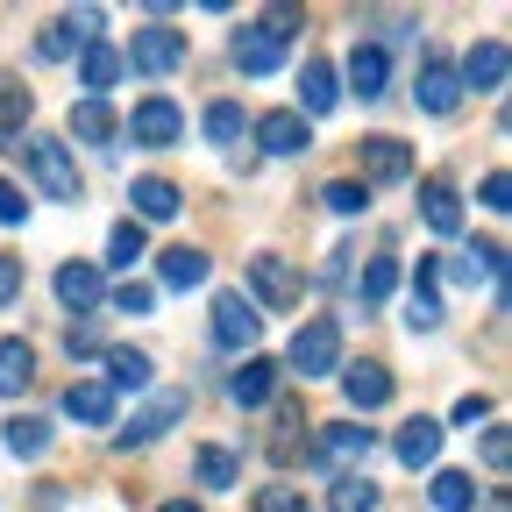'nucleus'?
I'll return each mask as SVG.
<instances>
[{"instance_id": "obj_32", "label": "nucleus", "mask_w": 512, "mask_h": 512, "mask_svg": "<svg viewBox=\"0 0 512 512\" xmlns=\"http://www.w3.org/2000/svg\"><path fill=\"white\" fill-rule=\"evenodd\" d=\"M36 377V349L29 342H0V392H29Z\"/></svg>"}, {"instance_id": "obj_25", "label": "nucleus", "mask_w": 512, "mask_h": 512, "mask_svg": "<svg viewBox=\"0 0 512 512\" xmlns=\"http://www.w3.org/2000/svg\"><path fill=\"white\" fill-rule=\"evenodd\" d=\"M207 249H192V242H178V249H164V285L171 292H192V285H207Z\"/></svg>"}, {"instance_id": "obj_16", "label": "nucleus", "mask_w": 512, "mask_h": 512, "mask_svg": "<svg viewBox=\"0 0 512 512\" xmlns=\"http://www.w3.org/2000/svg\"><path fill=\"white\" fill-rule=\"evenodd\" d=\"M456 79L477 86V93H498V86H505V43H498V36L470 43V57H463V72H456Z\"/></svg>"}, {"instance_id": "obj_18", "label": "nucleus", "mask_w": 512, "mask_h": 512, "mask_svg": "<svg viewBox=\"0 0 512 512\" xmlns=\"http://www.w3.org/2000/svg\"><path fill=\"white\" fill-rule=\"evenodd\" d=\"M256 143H264L271 157H299L313 136H306V121H299L292 107H278V114H264V121H256Z\"/></svg>"}, {"instance_id": "obj_35", "label": "nucleus", "mask_w": 512, "mask_h": 512, "mask_svg": "<svg viewBox=\"0 0 512 512\" xmlns=\"http://www.w3.org/2000/svg\"><path fill=\"white\" fill-rule=\"evenodd\" d=\"M299 427H306V413L285 399V406H278V434H271V456H278V463H292V456H299Z\"/></svg>"}, {"instance_id": "obj_47", "label": "nucleus", "mask_w": 512, "mask_h": 512, "mask_svg": "<svg viewBox=\"0 0 512 512\" xmlns=\"http://www.w3.org/2000/svg\"><path fill=\"white\" fill-rule=\"evenodd\" d=\"M64 349H72V356H100V335H93V328H72V335H64Z\"/></svg>"}, {"instance_id": "obj_1", "label": "nucleus", "mask_w": 512, "mask_h": 512, "mask_svg": "<svg viewBox=\"0 0 512 512\" xmlns=\"http://www.w3.org/2000/svg\"><path fill=\"white\" fill-rule=\"evenodd\" d=\"M285 43H292V8L235 29V64H242L249 79H264V72H278V64H285Z\"/></svg>"}, {"instance_id": "obj_3", "label": "nucleus", "mask_w": 512, "mask_h": 512, "mask_svg": "<svg viewBox=\"0 0 512 512\" xmlns=\"http://www.w3.org/2000/svg\"><path fill=\"white\" fill-rule=\"evenodd\" d=\"M249 306L256 313H292L299 306V271L285 264V256H249Z\"/></svg>"}, {"instance_id": "obj_41", "label": "nucleus", "mask_w": 512, "mask_h": 512, "mask_svg": "<svg viewBox=\"0 0 512 512\" xmlns=\"http://www.w3.org/2000/svg\"><path fill=\"white\" fill-rule=\"evenodd\" d=\"M157 306V285H121L114 292V313H150Z\"/></svg>"}, {"instance_id": "obj_42", "label": "nucleus", "mask_w": 512, "mask_h": 512, "mask_svg": "<svg viewBox=\"0 0 512 512\" xmlns=\"http://www.w3.org/2000/svg\"><path fill=\"white\" fill-rule=\"evenodd\" d=\"M484 463H491V470L512 463V434H505V427H484Z\"/></svg>"}, {"instance_id": "obj_28", "label": "nucleus", "mask_w": 512, "mask_h": 512, "mask_svg": "<svg viewBox=\"0 0 512 512\" xmlns=\"http://www.w3.org/2000/svg\"><path fill=\"white\" fill-rule=\"evenodd\" d=\"M370 448H377V434H370V427H349V420L320 434V456H335V463H363Z\"/></svg>"}, {"instance_id": "obj_12", "label": "nucleus", "mask_w": 512, "mask_h": 512, "mask_svg": "<svg viewBox=\"0 0 512 512\" xmlns=\"http://www.w3.org/2000/svg\"><path fill=\"white\" fill-rule=\"evenodd\" d=\"M335 100H342V86H335V64L306 57V72H299V121H313V114H335Z\"/></svg>"}, {"instance_id": "obj_11", "label": "nucleus", "mask_w": 512, "mask_h": 512, "mask_svg": "<svg viewBox=\"0 0 512 512\" xmlns=\"http://www.w3.org/2000/svg\"><path fill=\"white\" fill-rule=\"evenodd\" d=\"M413 93H420V107H427V114H456V100H463V79H456V64H448V57H427Z\"/></svg>"}, {"instance_id": "obj_27", "label": "nucleus", "mask_w": 512, "mask_h": 512, "mask_svg": "<svg viewBox=\"0 0 512 512\" xmlns=\"http://www.w3.org/2000/svg\"><path fill=\"white\" fill-rule=\"evenodd\" d=\"M427 491H434L441 512H477V477H470V470H434Z\"/></svg>"}, {"instance_id": "obj_45", "label": "nucleus", "mask_w": 512, "mask_h": 512, "mask_svg": "<svg viewBox=\"0 0 512 512\" xmlns=\"http://www.w3.org/2000/svg\"><path fill=\"white\" fill-rule=\"evenodd\" d=\"M456 420H463V427L491 420V399H484V392H463V399H456Z\"/></svg>"}, {"instance_id": "obj_17", "label": "nucleus", "mask_w": 512, "mask_h": 512, "mask_svg": "<svg viewBox=\"0 0 512 512\" xmlns=\"http://www.w3.org/2000/svg\"><path fill=\"white\" fill-rule=\"evenodd\" d=\"M107 356V392H150V377H157V363L143 356V349H100Z\"/></svg>"}, {"instance_id": "obj_7", "label": "nucleus", "mask_w": 512, "mask_h": 512, "mask_svg": "<svg viewBox=\"0 0 512 512\" xmlns=\"http://www.w3.org/2000/svg\"><path fill=\"white\" fill-rule=\"evenodd\" d=\"M128 136H136L143 150H171V143L185 136L178 100H136V114H128Z\"/></svg>"}, {"instance_id": "obj_5", "label": "nucleus", "mask_w": 512, "mask_h": 512, "mask_svg": "<svg viewBox=\"0 0 512 512\" xmlns=\"http://www.w3.org/2000/svg\"><path fill=\"white\" fill-rule=\"evenodd\" d=\"M121 64H136L143 79H164V72H178V64H185V29H164V22L136 29V43L121 50Z\"/></svg>"}, {"instance_id": "obj_21", "label": "nucleus", "mask_w": 512, "mask_h": 512, "mask_svg": "<svg viewBox=\"0 0 512 512\" xmlns=\"http://www.w3.org/2000/svg\"><path fill=\"white\" fill-rule=\"evenodd\" d=\"M57 299L72 306V313H93V306L107 299V278H100L93 264H64V271H57Z\"/></svg>"}, {"instance_id": "obj_40", "label": "nucleus", "mask_w": 512, "mask_h": 512, "mask_svg": "<svg viewBox=\"0 0 512 512\" xmlns=\"http://www.w3.org/2000/svg\"><path fill=\"white\" fill-rule=\"evenodd\" d=\"M256 512H306V498L292 484H264V491H256Z\"/></svg>"}, {"instance_id": "obj_36", "label": "nucleus", "mask_w": 512, "mask_h": 512, "mask_svg": "<svg viewBox=\"0 0 512 512\" xmlns=\"http://www.w3.org/2000/svg\"><path fill=\"white\" fill-rule=\"evenodd\" d=\"M29 121V86H0V143L15 150V128Z\"/></svg>"}, {"instance_id": "obj_19", "label": "nucleus", "mask_w": 512, "mask_h": 512, "mask_svg": "<svg viewBox=\"0 0 512 512\" xmlns=\"http://www.w3.org/2000/svg\"><path fill=\"white\" fill-rule=\"evenodd\" d=\"M228 392H235V406H271V392H278V363H271V356H249V363L228 377Z\"/></svg>"}, {"instance_id": "obj_4", "label": "nucleus", "mask_w": 512, "mask_h": 512, "mask_svg": "<svg viewBox=\"0 0 512 512\" xmlns=\"http://www.w3.org/2000/svg\"><path fill=\"white\" fill-rule=\"evenodd\" d=\"M292 377H335L342 370V328L335 320H306V328L292 335Z\"/></svg>"}, {"instance_id": "obj_8", "label": "nucleus", "mask_w": 512, "mask_h": 512, "mask_svg": "<svg viewBox=\"0 0 512 512\" xmlns=\"http://www.w3.org/2000/svg\"><path fill=\"white\" fill-rule=\"evenodd\" d=\"M356 157H363V185H399V178H413V150H406L399 136H363Z\"/></svg>"}, {"instance_id": "obj_38", "label": "nucleus", "mask_w": 512, "mask_h": 512, "mask_svg": "<svg viewBox=\"0 0 512 512\" xmlns=\"http://www.w3.org/2000/svg\"><path fill=\"white\" fill-rule=\"evenodd\" d=\"M200 484L207 491H228L235 484V456H228V448H200Z\"/></svg>"}, {"instance_id": "obj_43", "label": "nucleus", "mask_w": 512, "mask_h": 512, "mask_svg": "<svg viewBox=\"0 0 512 512\" xmlns=\"http://www.w3.org/2000/svg\"><path fill=\"white\" fill-rule=\"evenodd\" d=\"M484 207H491V214H505V207H512V178H505V171H491V178H484Z\"/></svg>"}, {"instance_id": "obj_29", "label": "nucleus", "mask_w": 512, "mask_h": 512, "mask_svg": "<svg viewBox=\"0 0 512 512\" xmlns=\"http://www.w3.org/2000/svg\"><path fill=\"white\" fill-rule=\"evenodd\" d=\"M114 114H107V100H72V136L79 143H114Z\"/></svg>"}, {"instance_id": "obj_34", "label": "nucleus", "mask_w": 512, "mask_h": 512, "mask_svg": "<svg viewBox=\"0 0 512 512\" xmlns=\"http://www.w3.org/2000/svg\"><path fill=\"white\" fill-rule=\"evenodd\" d=\"M242 128H249V114L235 100H214L207 107V143H242Z\"/></svg>"}, {"instance_id": "obj_39", "label": "nucleus", "mask_w": 512, "mask_h": 512, "mask_svg": "<svg viewBox=\"0 0 512 512\" xmlns=\"http://www.w3.org/2000/svg\"><path fill=\"white\" fill-rule=\"evenodd\" d=\"M320 200H328L335 214H363V207H370V185H356V178H335L328 192H320Z\"/></svg>"}, {"instance_id": "obj_48", "label": "nucleus", "mask_w": 512, "mask_h": 512, "mask_svg": "<svg viewBox=\"0 0 512 512\" xmlns=\"http://www.w3.org/2000/svg\"><path fill=\"white\" fill-rule=\"evenodd\" d=\"M157 512H200V505H192V498H171V505H157Z\"/></svg>"}, {"instance_id": "obj_24", "label": "nucleus", "mask_w": 512, "mask_h": 512, "mask_svg": "<svg viewBox=\"0 0 512 512\" xmlns=\"http://www.w3.org/2000/svg\"><path fill=\"white\" fill-rule=\"evenodd\" d=\"M434 456H441V420H427V413L406 420V427H399V463H406V470H427Z\"/></svg>"}, {"instance_id": "obj_10", "label": "nucleus", "mask_w": 512, "mask_h": 512, "mask_svg": "<svg viewBox=\"0 0 512 512\" xmlns=\"http://www.w3.org/2000/svg\"><path fill=\"white\" fill-rule=\"evenodd\" d=\"M256 328H264V313H256L242 292H221V299H214V342H221V349H249Z\"/></svg>"}, {"instance_id": "obj_22", "label": "nucleus", "mask_w": 512, "mask_h": 512, "mask_svg": "<svg viewBox=\"0 0 512 512\" xmlns=\"http://www.w3.org/2000/svg\"><path fill=\"white\" fill-rule=\"evenodd\" d=\"M420 214H427L434 235H463V200H456V185L427 178V185H420Z\"/></svg>"}, {"instance_id": "obj_15", "label": "nucleus", "mask_w": 512, "mask_h": 512, "mask_svg": "<svg viewBox=\"0 0 512 512\" xmlns=\"http://www.w3.org/2000/svg\"><path fill=\"white\" fill-rule=\"evenodd\" d=\"M64 413L86 420V427H114V392L100 377H72V392H64Z\"/></svg>"}, {"instance_id": "obj_23", "label": "nucleus", "mask_w": 512, "mask_h": 512, "mask_svg": "<svg viewBox=\"0 0 512 512\" xmlns=\"http://www.w3.org/2000/svg\"><path fill=\"white\" fill-rule=\"evenodd\" d=\"M413 328H441V264L434 256H420V271H413Z\"/></svg>"}, {"instance_id": "obj_49", "label": "nucleus", "mask_w": 512, "mask_h": 512, "mask_svg": "<svg viewBox=\"0 0 512 512\" xmlns=\"http://www.w3.org/2000/svg\"><path fill=\"white\" fill-rule=\"evenodd\" d=\"M484 512H512V498H505V491H491V505H484Z\"/></svg>"}, {"instance_id": "obj_26", "label": "nucleus", "mask_w": 512, "mask_h": 512, "mask_svg": "<svg viewBox=\"0 0 512 512\" xmlns=\"http://www.w3.org/2000/svg\"><path fill=\"white\" fill-rule=\"evenodd\" d=\"M128 200H136V221H171L178 214V185L171 178H136Z\"/></svg>"}, {"instance_id": "obj_6", "label": "nucleus", "mask_w": 512, "mask_h": 512, "mask_svg": "<svg viewBox=\"0 0 512 512\" xmlns=\"http://www.w3.org/2000/svg\"><path fill=\"white\" fill-rule=\"evenodd\" d=\"M86 43H100V8H79V15H57L43 36H36V57H79Z\"/></svg>"}, {"instance_id": "obj_2", "label": "nucleus", "mask_w": 512, "mask_h": 512, "mask_svg": "<svg viewBox=\"0 0 512 512\" xmlns=\"http://www.w3.org/2000/svg\"><path fill=\"white\" fill-rule=\"evenodd\" d=\"M22 157H29V171H36V185L50 192V200H86V192H79V164H72V150H64L57 136H29V143H15Z\"/></svg>"}, {"instance_id": "obj_30", "label": "nucleus", "mask_w": 512, "mask_h": 512, "mask_svg": "<svg viewBox=\"0 0 512 512\" xmlns=\"http://www.w3.org/2000/svg\"><path fill=\"white\" fill-rule=\"evenodd\" d=\"M136 256H150L143 221H114V235H107V264H114V271H136Z\"/></svg>"}, {"instance_id": "obj_46", "label": "nucleus", "mask_w": 512, "mask_h": 512, "mask_svg": "<svg viewBox=\"0 0 512 512\" xmlns=\"http://www.w3.org/2000/svg\"><path fill=\"white\" fill-rule=\"evenodd\" d=\"M29 214V200H22V185H8V178H0V221H22Z\"/></svg>"}, {"instance_id": "obj_31", "label": "nucleus", "mask_w": 512, "mask_h": 512, "mask_svg": "<svg viewBox=\"0 0 512 512\" xmlns=\"http://www.w3.org/2000/svg\"><path fill=\"white\" fill-rule=\"evenodd\" d=\"M328 512H377V484H370L363 470L335 477V491H328Z\"/></svg>"}, {"instance_id": "obj_13", "label": "nucleus", "mask_w": 512, "mask_h": 512, "mask_svg": "<svg viewBox=\"0 0 512 512\" xmlns=\"http://www.w3.org/2000/svg\"><path fill=\"white\" fill-rule=\"evenodd\" d=\"M342 392H349L356 413H377L384 399H392V370H384V363H349L342 370Z\"/></svg>"}, {"instance_id": "obj_44", "label": "nucleus", "mask_w": 512, "mask_h": 512, "mask_svg": "<svg viewBox=\"0 0 512 512\" xmlns=\"http://www.w3.org/2000/svg\"><path fill=\"white\" fill-rule=\"evenodd\" d=\"M22 299V256H0V306Z\"/></svg>"}, {"instance_id": "obj_33", "label": "nucleus", "mask_w": 512, "mask_h": 512, "mask_svg": "<svg viewBox=\"0 0 512 512\" xmlns=\"http://www.w3.org/2000/svg\"><path fill=\"white\" fill-rule=\"evenodd\" d=\"M8 448H15V456H43V448H50V420L15 413V420H8Z\"/></svg>"}, {"instance_id": "obj_37", "label": "nucleus", "mask_w": 512, "mask_h": 512, "mask_svg": "<svg viewBox=\"0 0 512 512\" xmlns=\"http://www.w3.org/2000/svg\"><path fill=\"white\" fill-rule=\"evenodd\" d=\"M392 285H399V264H392V256H370V264H363V299L370 306L392 299Z\"/></svg>"}, {"instance_id": "obj_20", "label": "nucleus", "mask_w": 512, "mask_h": 512, "mask_svg": "<svg viewBox=\"0 0 512 512\" xmlns=\"http://www.w3.org/2000/svg\"><path fill=\"white\" fill-rule=\"evenodd\" d=\"M114 79H121V50H114V43H86V50H79V86H86V100H107Z\"/></svg>"}, {"instance_id": "obj_9", "label": "nucleus", "mask_w": 512, "mask_h": 512, "mask_svg": "<svg viewBox=\"0 0 512 512\" xmlns=\"http://www.w3.org/2000/svg\"><path fill=\"white\" fill-rule=\"evenodd\" d=\"M185 406H192L185 392H164V399H150L128 427H114V441H121V448H143V441H157L164 427H178V420H185Z\"/></svg>"}, {"instance_id": "obj_14", "label": "nucleus", "mask_w": 512, "mask_h": 512, "mask_svg": "<svg viewBox=\"0 0 512 512\" xmlns=\"http://www.w3.org/2000/svg\"><path fill=\"white\" fill-rule=\"evenodd\" d=\"M384 79H392V57H384L377 43H356L349 50V93L356 100H384Z\"/></svg>"}]
</instances>
